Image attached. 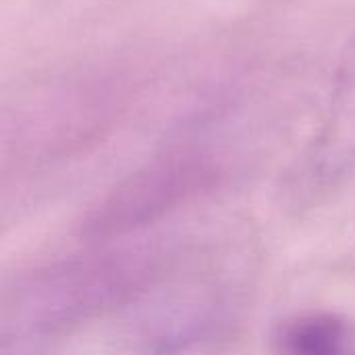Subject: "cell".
<instances>
[{"label":"cell","mask_w":355,"mask_h":355,"mask_svg":"<svg viewBox=\"0 0 355 355\" xmlns=\"http://www.w3.org/2000/svg\"><path fill=\"white\" fill-rule=\"evenodd\" d=\"M179 258L164 243L119 241L19 272L2 289V355H33L92 322L125 314Z\"/></svg>","instance_id":"cell-1"},{"label":"cell","mask_w":355,"mask_h":355,"mask_svg":"<svg viewBox=\"0 0 355 355\" xmlns=\"http://www.w3.org/2000/svg\"><path fill=\"white\" fill-rule=\"evenodd\" d=\"M223 181L225 166L208 150H164L98 196L79 216L75 233L83 245L125 241L212 196Z\"/></svg>","instance_id":"cell-2"},{"label":"cell","mask_w":355,"mask_h":355,"mask_svg":"<svg viewBox=\"0 0 355 355\" xmlns=\"http://www.w3.org/2000/svg\"><path fill=\"white\" fill-rule=\"evenodd\" d=\"M223 272L189 268L181 256L125 314V339L144 355H187L214 341L233 314Z\"/></svg>","instance_id":"cell-3"},{"label":"cell","mask_w":355,"mask_h":355,"mask_svg":"<svg viewBox=\"0 0 355 355\" xmlns=\"http://www.w3.org/2000/svg\"><path fill=\"white\" fill-rule=\"evenodd\" d=\"M355 177V33L333 75L322 119L283 183L289 208L306 210L337 193Z\"/></svg>","instance_id":"cell-4"},{"label":"cell","mask_w":355,"mask_h":355,"mask_svg":"<svg viewBox=\"0 0 355 355\" xmlns=\"http://www.w3.org/2000/svg\"><path fill=\"white\" fill-rule=\"evenodd\" d=\"M272 355H355V322L333 310H302L270 329Z\"/></svg>","instance_id":"cell-5"}]
</instances>
